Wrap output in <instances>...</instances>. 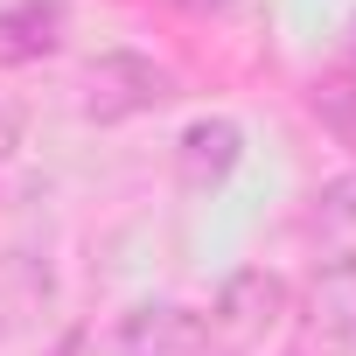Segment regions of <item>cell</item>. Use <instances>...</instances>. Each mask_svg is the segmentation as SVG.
<instances>
[{
    "label": "cell",
    "instance_id": "6da1fadb",
    "mask_svg": "<svg viewBox=\"0 0 356 356\" xmlns=\"http://www.w3.org/2000/svg\"><path fill=\"white\" fill-rule=\"evenodd\" d=\"M168 98H175L168 63H154V56H140V49H105V56H91V70H84V119H98V126L140 119V112H154V105H168Z\"/></svg>",
    "mask_w": 356,
    "mask_h": 356
},
{
    "label": "cell",
    "instance_id": "7a4b0ae2",
    "mask_svg": "<svg viewBox=\"0 0 356 356\" xmlns=\"http://www.w3.org/2000/svg\"><path fill=\"white\" fill-rule=\"evenodd\" d=\"M105 356H217V328L182 300H140L112 321Z\"/></svg>",
    "mask_w": 356,
    "mask_h": 356
},
{
    "label": "cell",
    "instance_id": "3957f363",
    "mask_svg": "<svg viewBox=\"0 0 356 356\" xmlns=\"http://www.w3.org/2000/svg\"><path fill=\"white\" fill-rule=\"evenodd\" d=\"M238 161H245V126L224 119V112H203V119L182 126V140H175V182L189 196H210V189H224L238 175Z\"/></svg>",
    "mask_w": 356,
    "mask_h": 356
},
{
    "label": "cell",
    "instance_id": "277c9868",
    "mask_svg": "<svg viewBox=\"0 0 356 356\" xmlns=\"http://www.w3.org/2000/svg\"><path fill=\"white\" fill-rule=\"evenodd\" d=\"M286 307H293V286H286L273 266H238V273L217 286V314H210V328H224V335L245 342V335L280 328Z\"/></svg>",
    "mask_w": 356,
    "mask_h": 356
},
{
    "label": "cell",
    "instance_id": "5b68a950",
    "mask_svg": "<svg viewBox=\"0 0 356 356\" xmlns=\"http://www.w3.org/2000/svg\"><path fill=\"white\" fill-rule=\"evenodd\" d=\"M63 35H70V8L63 0H15V8H0V63L8 70L56 56Z\"/></svg>",
    "mask_w": 356,
    "mask_h": 356
},
{
    "label": "cell",
    "instance_id": "8992f818",
    "mask_svg": "<svg viewBox=\"0 0 356 356\" xmlns=\"http://www.w3.org/2000/svg\"><path fill=\"white\" fill-rule=\"evenodd\" d=\"M314 321L356 349V259H321L314 273Z\"/></svg>",
    "mask_w": 356,
    "mask_h": 356
},
{
    "label": "cell",
    "instance_id": "52a82bcc",
    "mask_svg": "<svg viewBox=\"0 0 356 356\" xmlns=\"http://www.w3.org/2000/svg\"><path fill=\"white\" fill-rule=\"evenodd\" d=\"M314 231H328V259H356V182H328L314 196Z\"/></svg>",
    "mask_w": 356,
    "mask_h": 356
},
{
    "label": "cell",
    "instance_id": "ba28073f",
    "mask_svg": "<svg viewBox=\"0 0 356 356\" xmlns=\"http://www.w3.org/2000/svg\"><path fill=\"white\" fill-rule=\"evenodd\" d=\"M22 133H29V112H22V98H15V91H0V161H15Z\"/></svg>",
    "mask_w": 356,
    "mask_h": 356
},
{
    "label": "cell",
    "instance_id": "9c48e42d",
    "mask_svg": "<svg viewBox=\"0 0 356 356\" xmlns=\"http://www.w3.org/2000/svg\"><path fill=\"white\" fill-rule=\"evenodd\" d=\"M189 15H224V8H238V0H182Z\"/></svg>",
    "mask_w": 356,
    "mask_h": 356
},
{
    "label": "cell",
    "instance_id": "30bf717a",
    "mask_svg": "<svg viewBox=\"0 0 356 356\" xmlns=\"http://www.w3.org/2000/svg\"><path fill=\"white\" fill-rule=\"evenodd\" d=\"M342 56H349V70H356V15L342 22Z\"/></svg>",
    "mask_w": 356,
    "mask_h": 356
}]
</instances>
